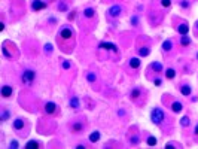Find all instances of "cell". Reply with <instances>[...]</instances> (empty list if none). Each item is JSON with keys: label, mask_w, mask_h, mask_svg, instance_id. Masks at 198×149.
Here are the masks:
<instances>
[{"label": "cell", "mask_w": 198, "mask_h": 149, "mask_svg": "<svg viewBox=\"0 0 198 149\" xmlns=\"http://www.w3.org/2000/svg\"><path fill=\"white\" fill-rule=\"evenodd\" d=\"M164 119H165V113H164L162 109H160V107L152 109V112H150V121L155 124V125H161Z\"/></svg>", "instance_id": "obj_1"}, {"label": "cell", "mask_w": 198, "mask_h": 149, "mask_svg": "<svg viewBox=\"0 0 198 149\" xmlns=\"http://www.w3.org/2000/svg\"><path fill=\"white\" fill-rule=\"evenodd\" d=\"M21 79H23V82H24V84L31 85V84H33V81L36 79V73H34L31 69H27V70H24V72H23V74H21Z\"/></svg>", "instance_id": "obj_2"}, {"label": "cell", "mask_w": 198, "mask_h": 149, "mask_svg": "<svg viewBox=\"0 0 198 149\" xmlns=\"http://www.w3.org/2000/svg\"><path fill=\"white\" fill-rule=\"evenodd\" d=\"M72 36H73V30L72 29H69V27H63L61 30H60V37L61 39H72Z\"/></svg>", "instance_id": "obj_3"}, {"label": "cell", "mask_w": 198, "mask_h": 149, "mask_svg": "<svg viewBox=\"0 0 198 149\" xmlns=\"http://www.w3.org/2000/svg\"><path fill=\"white\" fill-rule=\"evenodd\" d=\"M45 8H46V3L42 2V0H33V2H31V9L33 11H42Z\"/></svg>", "instance_id": "obj_4"}, {"label": "cell", "mask_w": 198, "mask_h": 149, "mask_svg": "<svg viewBox=\"0 0 198 149\" xmlns=\"http://www.w3.org/2000/svg\"><path fill=\"white\" fill-rule=\"evenodd\" d=\"M24 119L23 118H16L14 122H12V127H14V130H16V131H19V130H23L24 128Z\"/></svg>", "instance_id": "obj_5"}, {"label": "cell", "mask_w": 198, "mask_h": 149, "mask_svg": "<svg viewBox=\"0 0 198 149\" xmlns=\"http://www.w3.org/2000/svg\"><path fill=\"white\" fill-rule=\"evenodd\" d=\"M70 130L72 133H80L83 131V122H73L70 125Z\"/></svg>", "instance_id": "obj_6"}, {"label": "cell", "mask_w": 198, "mask_h": 149, "mask_svg": "<svg viewBox=\"0 0 198 149\" xmlns=\"http://www.w3.org/2000/svg\"><path fill=\"white\" fill-rule=\"evenodd\" d=\"M12 92H14V88L12 87H9V85H3L2 87V95L5 98H9L12 95Z\"/></svg>", "instance_id": "obj_7"}, {"label": "cell", "mask_w": 198, "mask_h": 149, "mask_svg": "<svg viewBox=\"0 0 198 149\" xmlns=\"http://www.w3.org/2000/svg\"><path fill=\"white\" fill-rule=\"evenodd\" d=\"M55 109H57V105L54 102H48L45 105V113H48V115H52L55 112Z\"/></svg>", "instance_id": "obj_8"}, {"label": "cell", "mask_w": 198, "mask_h": 149, "mask_svg": "<svg viewBox=\"0 0 198 149\" xmlns=\"http://www.w3.org/2000/svg\"><path fill=\"white\" fill-rule=\"evenodd\" d=\"M121 12H122V8L118 6V5H115V6H112L110 9H109V15L110 16H119Z\"/></svg>", "instance_id": "obj_9"}, {"label": "cell", "mask_w": 198, "mask_h": 149, "mask_svg": "<svg viewBox=\"0 0 198 149\" xmlns=\"http://www.w3.org/2000/svg\"><path fill=\"white\" fill-rule=\"evenodd\" d=\"M171 110H173L174 113H180V112L183 110V105H182L180 102H173V103H171Z\"/></svg>", "instance_id": "obj_10"}, {"label": "cell", "mask_w": 198, "mask_h": 149, "mask_svg": "<svg viewBox=\"0 0 198 149\" xmlns=\"http://www.w3.org/2000/svg\"><path fill=\"white\" fill-rule=\"evenodd\" d=\"M100 137H101L100 131H93V133L90 134V137H88V140H90L91 143H97V142L100 140Z\"/></svg>", "instance_id": "obj_11"}, {"label": "cell", "mask_w": 198, "mask_h": 149, "mask_svg": "<svg viewBox=\"0 0 198 149\" xmlns=\"http://www.w3.org/2000/svg\"><path fill=\"white\" fill-rule=\"evenodd\" d=\"M177 32H179L180 34L186 36V34H188V32H189V27H188V24H186V22H183V24H179V26H177Z\"/></svg>", "instance_id": "obj_12"}, {"label": "cell", "mask_w": 198, "mask_h": 149, "mask_svg": "<svg viewBox=\"0 0 198 149\" xmlns=\"http://www.w3.org/2000/svg\"><path fill=\"white\" fill-rule=\"evenodd\" d=\"M83 16H86V18H94V16H95V9L86 8V9L83 11Z\"/></svg>", "instance_id": "obj_13"}, {"label": "cell", "mask_w": 198, "mask_h": 149, "mask_svg": "<svg viewBox=\"0 0 198 149\" xmlns=\"http://www.w3.org/2000/svg\"><path fill=\"white\" fill-rule=\"evenodd\" d=\"M140 94H142V91L139 88H134L133 91L130 92V98H131V100H137V98L140 97Z\"/></svg>", "instance_id": "obj_14"}, {"label": "cell", "mask_w": 198, "mask_h": 149, "mask_svg": "<svg viewBox=\"0 0 198 149\" xmlns=\"http://www.w3.org/2000/svg\"><path fill=\"white\" fill-rule=\"evenodd\" d=\"M165 78H167V79H174V78H176V70L171 69V67H168V69L165 70Z\"/></svg>", "instance_id": "obj_15"}, {"label": "cell", "mask_w": 198, "mask_h": 149, "mask_svg": "<svg viewBox=\"0 0 198 149\" xmlns=\"http://www.w3.org/2000/svg\"><path fill=\"white\" fill-rule=\"evenodd\" d=\"M100 48H106V49H112V51H115V52H118V48L113 45V43H106V42H103L101 45H100Z\"/></svg>", "instance_id": "obj_16"}, {"label": "cell", "mask_w": 198, "mask_h": 149, "mask_svg": "<svg viewBox=\"0 0 198 149\" xmlns=\"http://www.w3.org/2000/svg\"><path fill=\"white\" fill-rule=\"evenodd\" d=\"M130 67L131 69H139L140 67V60L139 58H131L130 60Z\"/></svg>", "instance_id": "obj_17"}, {"label": "cell", "mask_w": 198, "mask_h": 149, "mask_svg": "<svg viewBox=\"0 0 198 149\" xmlns=\"http://www.w3.org/2000/svg\"><path fill=\"white\" fill-rule=\"evenodd\" d=\"M180 92H182L183 95H189V94L192 92V90H191V87H189V85H186V84H185V85H182V87H180Z\"/></svg>", "instance_id": "obj_18"}, {"label": "cell", "mask_w": 198, "mask_h": 149, "mask_svg": "<svg viewBox=\"0 0 198 149\" xmlns=\"http://www.w3.org/2000/svg\"><path fill=\"white\" fill-rule=\"evenodd\" d=\"M171 48H173V42L171 40H165L164 43H162V49H164V51H171Z\"/></svg>", "instance_id": "obj_19"}, {"label": "cell", "mask_w": 198, "mask_h": 149, "mask_svg": "<svg viewBox=\"0 0 198 149\" xmlns=\"http://www.w3.org/2000/svg\"><path fill=\"white\" fill-rule=\"evenodd\" d=\"M191 124V119H189V116H183L182 119H180V125L183 127V128H186L188 125Z\"/></svg>", "instance_id": "obj_20"}, {"label": "cell", "mask_w": 198, "mask_h": 149, "mask_svg": "<svg viewBox=\"0 0 198 149\" xmlns=\"http://www.w3.org/2000/svg\"><path fill=\"white\" fill-rule=\"evenodd\" d=\"M70 106L73 109H79V98L78 97H73L72 100H70Z\"/></svg>", "instance_id": "obj_21"}, {"label": "cell", "mask_w": 198, "mask_h": 149, "mask_svg": "<svg viewBox=\"0 0 198 149\" xmlns=\"http://www.w3.org/2000/svg\"><path fill=\"white\" fill-rule=\"evenodd\" d=\"M146 143H147L149 146H155V145H157V137L149 136V137H147V140H146Z\"/></svg>", "instance_id": "obj_22"}, {"label": "cell", "mask_w": 198, "mask_h": 149, "mask_svg": "<svg viewBox=\"0 0 198 149\" xmlns=\"http://www.w3.org/2000/svg\"><path fill=\"white\" fill-rule=\"evenodd\" d=\"M95 79H97V74L95 73H88L86 74V81L88 82H95Z\"/></svg>", "instance_id": "obj_23"}, {"label": "cell", "mask_w": 198, "mask_h": 149, "mask_svg": "<svg viewBox=\"0 0 198 149\" xmlns=\"http://www.w3.org/2000/svg\"><path fill=\"white\" fill-rule=\"evenodd\" d=\"M149 52H150V49H149V48H140V49H139V54H140V55H143V57L149 55Z\"/></svg>", "instance_id": "obj_24"}, {"label": "cell", "mask_w": 198, "mask_h": 149, "mask_svg": "<svg viewBox=\"0 0 198 149\" xmlns=\"http://www.w3.org/2000/svg\"><path fill=\"white\" fill-rule=\"evenodd\" d=\"M150 69H152V70H155V72H161L162 66H161L160 63H153V64H150Z\"/></svg>", "instance_id": "obj_25"}, {"label": "cell", "mask_w": 198, "mask_h": 149, "mask_svg": "<svg viewBox=\"0 0 198 149\" xmlns=\"http://www.w3.org/2000/svg\"><path fill=\"white\" fill-rule=\"evenodd\" d=\"M189 43H191V39H189V37L183 36V37L180 39V45H182V46H188Z\"/></svg>", "instance_id": "obj_26"}, {"label": "cell", "mask_w": 198, "mask_h": 149, "mask_svg": "<svg viewBox=\"0 0 198 149\" xmlns=\"http://www.w3.org/2000/svg\"><path fill=\"white\" fill-rule=\"evenodd\" d=\"M39 146H40V145H39L36 140H30V142L26 145V148H28V149H30V148H39Z\"/></svg>", "instance_id": "obj_27"}, {"label": "cell", "mask_w": 198, "mask_h": 149, "mask_svg": "<svg viewBox=\"0 0 198 149\" xmlns=\"http://www.w3.org/2000/svg\"><path fill=\"white\" fill-rule=\"evenodd\" d=\"M9 110H6V109H3V112H2V121H6L8 118H9Z\"/></svg>", "instance_id": "obj_28"}, {"label": "cell", "mask_w": 198, "mask_h": 149, "mask_svg": "<svg viewBox=\"0 0 198 149\" xmlns=\"http://www.w3.org/2000/svg\"><path fill=\"white\" fill-rule=\"evenodd\" d=\"M58 8H60V11H63V12L67 11V5H66L64 2H60V3H58Z\"/></svg>", "instance_id": "obj_29"}, {"label": "cell", "mask_w": 198, "mask_h": 149, "mask_svg": "<svg viewBox=\"0 0 198 149\" xmlns=\"http://www.w3.org/2000/svg\"><path fill=\"white\" fill-rule=\"evenodd\" d=\"M161 5H162L164 8H170V5H171V0H161Z\"/></svg>", "instance_id": "obj_30"}, {"label": "cell", "mask_w": 198, "mask_h": 149, "mask_svg": "<svg viewBox=\"0 0 198 149\" xmlns=\"http://www.w3.org/2000/svg\"><path fill=\"white\" fill-rule=\"evenodd\" d=\"M70 67H72V64H70L69 61H63V69H64V70H69Z\"/></svg>", "instance_id": "obj_31"}, {"label": "cell", "mask_w": 198, "mask_h": 149, "mask_svg": "<svg viewBox=\"0 0 198 149\" xmlns=\"http://www.w3.org/2000/svg\"><path fill=\"white\" fill-rule=\"evenodd\" d=\"M3 55H5L6 58H12V54H9V52H8V49H6V46H3Z\"/></svg>", "instance_id": "obj_32"}, {"label": "cell", "mask_w": 198, "mask_h": 149, "mask_svg": "<svg viewBox=\"0 0 198 149\" xmlns=\"http://www.w3.org/2000/svg\"><path fill=\"white\" fill-rule=\"evenodd\" d=\"M180 6H182L183 9H186V8H189V2H186V0H182V2H180Z\"/></svg>", "instance_id": "obj_33"}, {"label": "cell", "mask_w": 198, "mask_h": 149, "mask_svg": "<svg viewBox=\"0 0 198 149\" xmlns=\"http://www.w3.org/2000/svg\"><path fill=\"white\" fill-rule=\"evenodd\" d=\"M153 84H155V85H157V87H160V85H161V84H162V81H161V79H160V78H155V79H153Z\"/></svg>", "instance_id": "obj_34"}, {"label": "cell", "mask_w": 198, "mask_h": 149, "mask_svg": "<svg viewBox=\"0 0 198 149\" xmlns=\"http://www.w3.org/2000/svg\"><path fill=\"white\" fill-rule=\"evenodd\" d=\"M9 148H18V143L14 140V142H11V143H9Z\"/></svg>", "instance_id": "obj_35"}, {"label": "cell", "mask_w": 198, "mask_h": 149, "mask_svg": "<svg viewBox=\"0 0 198 149\" xmlns=\"http://www.w3.org/2000/svg\"><path fill=\"white\" fill-rule=\"evenodd\" d=\"M174 146H176L174 143H167V145H165V148H174Z\"/></svg>", "instance_id": "obj_36"}, {"label": "cell", "mask_w": 198, "mask_h": 149, "mask_svg": "<svg viewBox=\"0 0 198 149\" xmlns=\"http://www.w3.org/2000/svg\"><path fill=\"white\" fill-rule=\"evenodd\" d=\"M137 22H139V21H137V16H134V18H133V24H134V26H137Z\"/></svg>", "instance_id": "obj_37"}, {"label": "cell", "mask_w": 198, "mask_h": 149, "mask_svg": "<svg viewBox=\"0 0 198 149\" xmlns=\"http://www.w3.org/2000/svg\"><path fill=\"white\" fill-rule=\"evenodd\" d=\"M194 133H195V136H198V124H197V127H195V130H194Z\"/></svg>", "instance_id": "obj_38"}, {"label": "cell", "mask_w": 198, "mask_h": 149, "mask_svg": "<svg viewBox=\"0 0 198 149\" xmlns=\"http://www.w3.org/2000/svg\"><path fill=\"white\" fill-rule=\"evenodd\" d=\"M75 15H76L75 12H73V14H70V15H69V19H73V18H75Z\"/></svg>", "instance_id": "obj_39"}, {"label": "cell", "mask_w": 198, "mask_h": 149, "mask_svg": "<svg viewBox=\"0 0 198 149\" xmlns=\"http://www.w3.org/2000/svg\"><path fill=\"white\" fill-rule=\"evenodd\" d=\"M51 49H52L51 46H46V48H45V51H46V52H51Z\"/></svg>", "instance_id": "obj_40"}, {"label": "cell", "mask_w": 198, "mask_h": 149, "mask_svg": "<svg viewBox=\"0 0 198 149\" xmlns=\"http://www.w3.org/2000/svg\"><path fill=\"white\" fill-rule=\"evenodd\" d=\"M197 29H198V22H197Z\"/></svg>", "instance_id": "obj_41"}, {"label": "cell", "mask_w": 198, "mask_h": 149, "mask_svg": "<svg viewBox=\"0 0 198 149\" xmlns=\"http://www.w3.org/2000/svg\"><path fill=\"white\" fill-rule=\"evenodd\" d=\"M197 58H198V54H197Z\"/></svg>", "instance_id": "obj_42"}]
</instances>
